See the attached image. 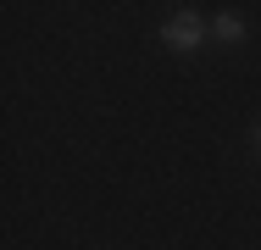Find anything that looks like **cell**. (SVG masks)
I'll return each mask as SVG.
<instances>
[{
  "mask_svg": "<svg viewBox=\"0 0 261 250\" xmlns=\"http://www.w3.org/2000/svg\"><path fill=\"white\" fill-rule=\"evenodd\" d=\"M161 39H167L172 50H195L200 39H206V17H200V11H178V17L161 28Z\"/></svg>",
  "mask_w": 261,
  "mask_h": 250,
  "instance_id": "cell-1",
  "label": "cell"
},
{
  "mask_svg": "<svg viewBox=\"0 0 261 250\" xmlns=\"http://www.w3.org/2000/svg\"><path fill=\"white\" fill-rule=\"evenodd\" d=\"M211 28H217V39H239V34H245V22H239V17H228V11H222Z\"/></svg>",
  "mask_w": 261,
  "mask_h": 250,
  "instance_id": "cell-2",
  "label": "cell"
},
{
  "mask_svg": "<svg viewBox=\"0 0 261 250\" xmlns=\"http://www.w3.org/2000/svg\"><path fill=\"white\" fill-rule=\"evenodd\" d=\"M256 150H261V128H256Z\"/></svg>",
  "mask_w": 261,
  "mask_h": 250,
  "instance_id": "cell-3",
  "label": "cell"
}]
</instances>
